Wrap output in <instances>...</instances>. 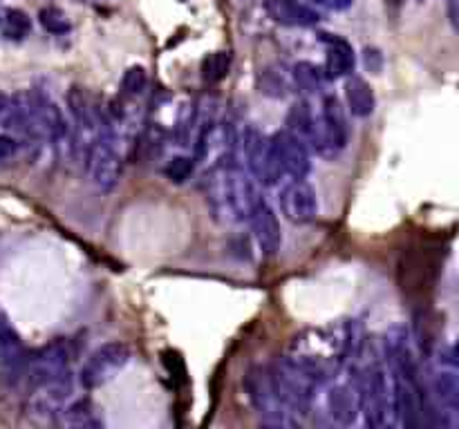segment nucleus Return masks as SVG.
Listing matches in <instances>:
<instances>
[{
    "instance_id": "13",
    "label": "nucleus",
    "mask_w": 459,
    "mask_h": 429,
    "mask_svg": "<svg viewBox=\"0 0 459 429\" xmlns=\"http://www.w3.org/2000/svg\"><path fill=\"white\" fill-rule=\"evenodd\" d=\"M246 222L254 228V237L258 249L263 251V255H276L282 246V231L280 222H278V215L269 202L264 197H260L255 202L254 210H251L249 219Z\"/></svg>"
},
{
    "instance_id": "6",
    "label": "nucleus",
    "mask_w": 459,
    "mask_h": 429,
    "mask_svg": "<svg viewBox=\"0 0 459 429\" xmlns=\"http://www.w3.org/2000/svg\"><path fill=\"white\" fill-rule=\"evenodd\" d=\"M347 141H350V123L341 99L334 95H323L314 128L305 144L323 159H337L347 148Z\"/></svg>"
},
{
    "instance_id": "9",
    "label": "nucleus",
    "mask_w": 459,
    "mask_h": 429,
    "mask_svg": "<svg viewBox=\"0 0 459 429\" xmlns=\"http://www.w3.org/2000/svg\"><path fill=\"white\" fill-rule=\"evenodd\" d=\"M321 389H323V405L328 418L332 423L343 425V427L355 425L356 416L361 414V396L355 375L347 380H338L337 375V378L321 384Z\"/></svg>"
},
{
    "instance_id": "24",
    "label": "nucleus",
    "mask_w": 459,
    "mask_h": 429,
    "mask_svg": "<svg viewBox=\"0 0 459 429\" xmlns=\"http://www.w3.org/2000/svg\"><path fill=\"white\" fill-rule=\"evenodd\" d=\"M162 145H164V130H162L157 123H150L139 136V144H137V150L144 159H153L160 154Z\"/></svg>"
},
{
    "instance_id": "8",
    "label": "nucleus",
    "mask_w": 459,
    "mask_h": 429,
    "mask_svg": "<svg viewBox=\"0 0 459 429\" xmlns=\"http://www.w3.org/2000/svg\"><path fill=\"white\" fill-rule=\"evenodd\" d=\"M130 360V347L119 340L101 344L88 356L79 371V383L83 389H99L108 384Z\"/></svg>"
},
{
    "instance_id": "21",
    "label": "nucleus",
    "mask_w": 459,
    "mask_h": 429,
    "mask_svg": "<svg viewBox=\"0 0 459 429\" xmlns=\"http://www.w3.org/2000/svg\"><path fill=\"white\" fill-rule=\"evenodd\" d=\"M316 112L310 105V101H296L289 108V114H287V130H291L294 135H298L300 139L307 141L312 128H314Z\"/></svg>"
},
{
    "instance_id": "2",
    "label": "nucleus",
    "mask_w": 459,
    "mask_h": 429,
    "mask_svg": "<svg viewBox=\"0 0 459 429\" xmlns=\"http://www.w3.org/2000/svg\"><path fill=\"white\" fill-rule=\"evenodd\" d=\"M204 190L211 212L224 224L246 222L255 202L263 197L258 181L231 157L213 163L206 175Z\"/></svg>"
},
{
    "instance_id": "10",
    "label": "nucleus",
    "mask_w": 459,
    "mask_h": 429,
    "mask_svg": "<svg viewBox=\"0 0 459 429\" xmlns=\"http://www.w3.org/2000/svg\"><path fill=\"white\" fill-rule=\"evenodd\" d=\"M271 145L273 153H276L278 166H280L282 170V177H289V179H305V177L310 175V148H307V144H305L298 135H294L291 130L282 128V130L271 135Z\"/></svg>"
},
{
    "instance_id": "20",
    "label": "nucleus",
    "mask_w": 459,
    "mask_h": 429,
    "mask_svg": "<svg viewBox=\"0 0 459 429\" xmlns=\"http://www.w3.org/2000/svg\"><path fill=\"white\" fill-rule=\"evenodd\" d=\"M291 78H294L296 90L305 92V95H323L325 83H328V77H325L323 68L310 63V61H300L291 68Z\"/></svg>"
},
{
    "instance_id": "17",
    "label": "nucleus",
    "mask_w": 459,
    "mask_h": 429,
    "mask_svg": "<svg viewBox=\"0 0 459 429\" xmlns=\"http://www.w3.org/2000/svg\"><path fill=\"white\" fill-rule=\"evenodd\" d=\"M325 52H328V59H325V77L328 78H346L355 72V50H352L350 43L346 38L337 37V34H323Z\"/></svg>"
},
{
    "instance_id": "25",
    "label": "nucleus",
    "mask_w": 459,
    "mask_h": 429,
    "mask_svg": "<svg viewBox=\"0 0 459 429\" xmlns=\"http://www.w3.org/2000/svg\"><path fill=\"white\" fill-rule=\"evenodd\" d=\"M38 21H41L43 29L54 34V37H63V34H68L72 29V23H70L65 12H61L59 7H43L41 14H38Z\"/></svg>"
},
{
    "instance_id": "27",
    "label": "nucleus",
    "mask_w": 459,
    "mask_h": 429,
    "mask_svg": "<svg viewBox=\"0 0 459 429\" xmlns=\"http://www.w3.org/2000/svg\"><path fill=\"white\" fill-rule=\"evenodd\" d=\"M146 86H148V74L141 65H132V68L126 70L121 78V90L128 96H139L146 90Z\"/></svg>"
},
{
    "instance_id": "19",
    "label": "nucleus",
    "mask_w": 459,
    "mask_h": 429,
    "mask_svg": "<svg viewBox=\"0 0 459 429\" xmlns=\"http://www.w3.org/2000/svg\"><path fill=\"white\" fill-rule=\"evenodd\" d=\"M258 87L263 95L273 96V99H282V96H287L289 92L296 90L291 72L280 63L267 65L264 70H260Z\"/></svg>"
},
{
    "instance_id": "14",
    "label": "nucleus",
    "mask_w": 459,
    "mask_h": 429,
    "mask_svg": "<svg viewBox=\"0 0 459 429\" xmlns=\"http://www.w3.org/2000/svg\"><path fill=\"white\" fill-rule=\"evenodd\" d=\"M28 365V349L19 331L12 326L7 316L0 311V371L7 378H23Z\"/></svg>"
},
{
    "instance_id": "22",
    "label": "nucleus",
    "mask_w": 459,
    "mask_h": 429,
    "mask_svg": "<svg viewBox=\"0 0 459 429\" xmlns=\"http://www.w3.org/2000/svg\"><path fill=\"white\" fill-rule=\"evenodd\" d=\"M229 70H231V54L229 52H213L202 63V78L206 83H218L227 77Z\"/></svg>"
},
{
    "instance_id": "4",
    "label": "nucleus",
    "mask_w": 459,
    "mask_h": 429,
    "mask_svg": "<svg viewBox=\"0 0 459 429\" xmlns=\"http://www.w3.org/2000/svg\"><path fill=\"white\" fill-rule=\"evenodd\" d=\"M459 371L453 347H439L435 360L428 367L426 393L430 400V414L437 423L455 427L459 418Z\"/></svg>"
},
{
    "instance_id": "5",
    "label": "nucleus",
    "mask_w": 459,
    "mask_h": 429,
    "mask_svg": "<svg viewBox=\"0 0 459 429\" xmlns=\"http://www.w3.org/2000/svg\"><path fill=\"white\" fill-rule=\"evenodd\" d=\"M83 163H86L90 181L101 193L114 190V186L121 179L123 159L119 153V136L114 130V119H110L105 112H101V128L92 144L88 145Z\"/></svg>"
},
{
    "instance_id": "23",
    "label": "nucleus",
    "mask_w": 459,
    "mask_h": 429,
    "mask_svg": "<svg viewBox=\"0 0 459 429\" xmlns=\"http://www.w3.org/2000/svg\"><path fill=\"white\" fill-rule=\"evenodd\" d=\"M3 32H5L7 38L23 41L32 32V21L23 10H10L5 12V19H3Z\"/></svg>"
},
{
    "instance_id": "1",
    "label": "nucleus",
    "mask_w": 459,
    "mask_h": 429,
    "mask_svg": "<svg viewBox=\"0 0 459 429\" xmlns=\"http://www.w3.org/2000/svg\"><path fill=\"white\" fill-rule=\"evenodd\" d=\"M361 349L355 322L319 326L296 335L289 349V360L310 375L316 384L337 378L343 367L355 360Z\"/></svg>"
},
{
    "instance_id": "28",
    "label": "nucleus",
    "mask_w": 459,
    "mask_h": 429,
    "mask_svg": "<svg viewBox=\"0 0 459 429\" xmlns=\"http://www.w3.org/2000/svg\"><path fill=\"white\" fill-rule=\"evenodd\" d=\"M21 148V141L16 139L14 135H0V161H5V159H12Z\"/></svg>"
},
{
    "instance_id": "26",
    "label": "nucleus",
    "mask_w": 459,
    "mask_h": 429,
    "mask_svg": "<svg viewBox=\"0 0 459 429\" xmlns=\"http://www.w3.org/2000/svg\"><path fill=\"white\" fill-rule=\"evenodd\" d=\"M193 172H196V159L184 157V154L173 157L171 161H166L164 166L166 179H171L173 184H184V181L191 179Z\"/></svg>"
},
{
    "instance_id": "12",
    "label": "nucleus",
    "mask_w": 459,
    "mask_h": 429,
    "mask_svg": "<svg viewBox=\"0 0 459 429\" xmlns=\"http://www.w3.org/2000/svg\"><path fill=\"white\" fill-rule=\"evenodd\" d=\"M25 96H28L29 110H32L38 128H41L43 139L63 141L70 135V126L65 121L63 110L56 105V101L43 90H29L25 92Z\"/></svg>"
},
{
    "instance_id": "29",
    "label": "nucleus",
    "mask_w": 459,
    "mask_h": 429,
    "mask_svg": "<svg viewBox=\"0 0 459 429\" xmlns=\"http://www.w3.org/2000/svg\"><path fill=\"white\" fill-rule=\"evenodd\" d=\"M312 5H319L325 7V10H332V12H343V10H350L355 5V0H310Z\"/></svg>"
},
{
    "instance_id": "7",
    "label": "nucleus",
    "mask_w": 459,
    "mask_h": 429,
    "mask_svg": "<svg viewBox=\"0 0 459 429\" xmlns=\"http://www.w3.org/2000/svg\"><path fill=\"white\" fill-rule=\"evenodd\" d=\"M245 392L249 398L251 407L255 409V414L263 418L264 425H271V427H296L300 423L287 405L282 402L280 393H278L276 383H273V375L269 365H251L246 369L245 380Z\"/></svg>"
},
{
    "instance_id": "18",
    "label": "nucleus",
    "mask_w": 459,
    "mask_h": 429,
    "mask_svg": "<svg viewBox=\"0 0 459 429\" xmlns=\"http://www.w3.org/2000/svg\"><path fill=\"white\" fill-rule=\"evenodd\" d=\"M346 101L347 110L356 119L372 117L374 108H377V99H374V90L370 87V83L361 77H352V74L346 81Z\"/></svg>"
},
{
    "instance_id": "3",
    "label": "nucleus",
    "mask_w": 459,
    "mask_h": 429,
    "mask_svg": "<svg viewBox=\"0 0 459 429\" xmlns=\"http://www.w3.org/2000/svg\"><path fill=\"white\" fill-rule=\"evenodd\" d=\"M356 387L361 396V414L370 427L396 425L395 411V380L392 371L383 362H368L355 369Z\"/></svg>"
},
{
    "instance_id": "30",
    "label": "nucleus",
    "mask_w": 459,
    "mask_h": 429,
    "mask_svg": "<svg viewBox=\"0 0 459 429\" xmlns=\"http://www.w3.org/2000/svg\"><path fill=\"white\" fill-rule=\"evenodd\" d=\"M10 96L5 95V92L0 90V121H3V117H5V112L10 110Z\"/></svg>"
},
{
    "instance_id": "16",
    "label": "nucleus",
    "mask_w": 459,
    "mask_h": 429,
    "mask_svg": "<svg viewBox=\"0 0 459 429\" xmlns=\"http://www.w3.org/2000/svg\"><path fill=\"white\" fill-rule=\"evenodd\" d=\"M54 420L61 427L72 429L104 427V418H101L99 409L90 398H77V400H70L68 405H61L54 411Z\"/></svg>"
},
{
    "instance_id": "15",
    "label": "nucleus",
    "mask_w": 459,
    "mask_h": 429,
    "mask_svg": "<svg viewBox=\"0 0 459 429\" xmlns=\"http://www.w3.org/2000/svg\"><path fill=\"white\" fill-rule=\"evenodd\" d=\"M264 12L269 19L285 28H312L321 21V14L303 0H267Z\"/></svg>"
},
{
    "instance_id": "11",
    "label": "nucleus",
    "mask_w": 459,
    "mask_h": 429,
    "mask_svg": "<svg viewBox=\"0 0 459 429\" xmlns=\"http://www.w3.org/2000/svg\"><path fill=\"white\" fill-rule=\"evenodd\" d=\"M280 210L291 224H310L319 215V197L305 179H289L280 190Z\"/></svg>"
}]
</instances>
